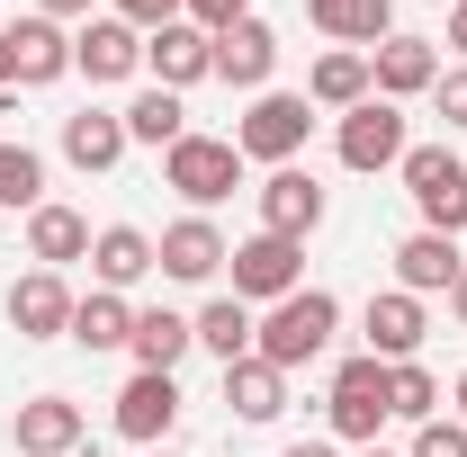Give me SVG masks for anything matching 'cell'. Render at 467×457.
I'll use <instances>...</instances> for the list:
<instances>
[{"instance_id": "6da1fadb", "label": "cell", "mask_w": 467, "mask_h": 457, "mask_svg": "<svg viewBox=\"0 0 467 457\" xmlns=\"http://www.w3.org/2000/svg\"><path fill=\"white\" fill-rule=\"evenodd\" d=\"M333 332H342V296H333V287H296V296H279V305L261 314L252 350H261L279 377H296L306 359H324V350H333Z\"/></svg>"}, {"instance_id": "5b68a950", "label": "cell", "mask_w": 467, "mask_h": 457, "mask_svg": "<svg viewBox=\"0 0 467 457\" xmlns=\"http://www.w3.org/2000/svg\"><path fill=\"white\" fill-rule=\"evenodd\" d=\"M225 269H234V296H243V305H279V296L306 287V242H288V233H252V242L225 251Z\"/></svg>"}, {"instance_id": "ba28073f", "label": "cell", "mask_w": 467, "mask_h": 457, "mask_svg": "<svg viewBox=\"0 0 467 457\" xmlns=\"http://www.w3.org/2000/svg\"><path fill=\"white\" fill-rule=\"evenodd\" d=\"M72 287H63V269H27V279L9 287V332L18 341H72Z\"/></svg>"}, {"instance_id": "ee69618b", "label": "cell", "mask_w": 467, "mask_h": 457, "mask_svg": "<svg viewBox=\"0 0 467 457\" xmlns=\"http://www.w3.org/2000/svg\"><path fill=\"white\" fill-rule=\"evenodd\" d=\"M441 9H450V0H441Z\"/></svg>"}, {"instance_id": "9a60e30c", "label": "cell", "mask_w": 467, "mask_h": 457, "mask_svg": "<svg viewBox=\"0 0 467 457\" xmlns=\"http://www.w3.org/2000/svg\"><path fill=\"white\" fill-rule=\"evenodd\" d=\"M441 81V46L431 36H387V46H368V90L378 99H422Z\"/></svg>"}, {"instance_id": "5bb4252c", "label": "cell", "mask_w": 467, "mask_h": 457, "mask_svg": "<svg viewBox=\"0 0 467 457\" xmlns=\"http://www.w3.org/2000/svg\"><path fill=\"white\" fill-rule=\"evenodd\" d=\"M270 72H279V27L252 9V18H234L225 36H216V81H234V90H270Z\"/></svg>"}, {"instance_id": "836d02e7", "label": "cell", "mask_w": 467, "mask_h": 457, "mask_svg": "<svg viewBox=\"0 0 467 457\" xmlns=\"http://www.w3.org/2000/svg\"><path fill=\"white\" fill-rule=\"evenodd\" d=\"M109 18H126V27L153 36V27H171V18H180V0H109Z\"/></svg>"}, {"instance_id": "83f0119b", "label": "cell", "mask_w": 467, "mask_h": 457, "mask_svg": "<svg viewBox=\"0 0 467 457\" xmlns=\"http://www.w3.org/2000/svg\"><path fill=\"white\" fill-rule=\"evenodd\" d=\"M126 117V144H153V153H171L180 135H189V108H180V90H144L135 108H117Z\"/></svg>"}, {"instance_id": "d6a6232c", "label": "cell", "mask_w": 467, "mask_h": 457, "mask_svg": "<svg viewBox=\"0 0 467 457\" xmlns=\"http://www.w3.org/2000/svg\"><path fill=\"white\" fill-rule=\"evenodd\" d=\"M180 18H189V27H207V36H225L234 18H252V0H180Z\"/></svg>"}, {"instance_id": "3957f363", "label": "cell", "mask_w": 467, "mask_h": 457, "mask_svg": "<svg viewBox=\"0 0 467 457\" xmlns=\"http://www.w3.org/2000/svg\"><path fill=\"white\" fill-rule=\"evenodd\" d=\"M324 421H333V440H350V449H378V431L396 421L387 412V359H342L333 368V386H324Z\"/></svg>"}, {"instance_id": "8d00e7d4", "label": "cell", "mask_w": 467, "mask_h": 457, "mask_svg": "<svg viewBox=\"0 0 467 457\" xmlns=\"http://www.w3.org/2000/svg\"><path fill=\"white\" fill-rule=\"evenodd\" d=\"M450 46L467 55V0H450Z\"/></svg>"}, {"instance_id": "7a4b0ae2", "label": "cell", "mask_w": 467, "mask_h": 457, "mask_svg": "<svg viewBox=\"0 0 467 457\" xmlns=\"http://www.w3.org/2000/svg\"><path fill=\"white\" fill-rule=\"evenodd\" d=\"M306 135H315V99H306V90H261V99L243 108V126H234V153L288 171L296 153H306Z\"/></svg>"}, {"instance_id": "603a6c76", "label": "cell", "mask_w": 467, "mask_h": 457, "mask_svg": "<svg viewBox=\"0 0 467 457\" xmlns=\"http://www.w3.org/2000/svg\"><path fill=\"white\" fill-rule=\"evenodd\" d=\"M63 162H72V171H117V162H126V117L117 108L63 117Z\"/></svg>"}, {"instance_id": "7402d4cb", "label": "cell", "mask_w": 467, "mask_h": 457, "mask_svg": "<svg viewBox=\"0 0 467 457\" xmlns=\"http://www.w3.org/2000/svg\"><path fill=\"white\" fill-rule=\"evenodd\" d=\"M135 368H153V377H180V359H189V350H198V323H189V314H171V305H144V314H135Z\"/></svg>"}, {"instance_id": "4dcf8cb0", "label": "cell", "mask_w": 467, "mask_h": 457, "mask_svg": "<svg viewBox=\"0 0 467 457\" xmlns=\"http://www.w3.org/2000/svg\"><path fill=\"white\" fill-rule=\"evenodd\" d=\"M0 207H46V162H36V144H18V135H0Z\"/></svg>"}, {"instance_id": "1f68e13d", "label": "cell", "mask_w": 467, "mask_h": 457, "mask_svg": "<svg viewBox=\"0 0 467 457\" xmlns=\"http://www.w3.org/2000/svg\"><path fill=\"white\" fill-rule=\"evenodd\" d=\"M405 457H467V421H459V412H431V421L413 431Z\"/></svg>"}, {"instance_id": "f546056e", "label": "cell", "mask_w": 467, "mask_h": 457, "mask_svg": "<svg viewBox=\"0 0 467 457\" xmlns=\"http://www.w3.org/2000/svg\"><path fill=\"white\" fill-rule=\"evenodd\" d=\"M387 412H396V421H413V431H422V421L441 412V377H431L422 359H396V368H387Z\"/></svg>"}, {"instance_id": "2e32d148", "label": "cell", "mask_w": 467, "mask_h": 457, "mask_svg": "<svg viewBox=\"0 0 467 457\" xmlns=\"http://www.w3.org/2000/svg\"><path fill=\"white\" fill-rule=\"evenodd\" d=\"M252 198H261V233H288V242H306V233L324 225V188H315V171H296V162H288V171H270Z\"/></svg>"}, {"instance_id": "9c48e42d", "label": "cell", "mask_w": 467, "mask_h": 457, "mask_svg": "<svg viewBox=\"0 0 467 457\" xmlns=\"http://www.w3.org/2000/svg\"><path fill=\"white\" fill-rule=\"evenodd\" d=\"M9 440H18V457H72L81 440H90V412H81L72 395H27L18 421H9Z\"/></svg>"}, {"instance_id": "d6986e66", "label": "cell", "mask_w": 467, "mask_h": 457, "mask_svg": "<svg viewBox=\"0 0 467 457\" xmlns=\"http://www.w3.org/2000/svg\"><path fill=\"white\" fill-rule=\"evenodd\" d=\"M306 18H315V36H333L350 55H368V46L396 36V0H306Z\"/></svg>"}, {"instance_id": "74e56055", "label": "cell", "mask_w": 467, "mask_h": 457, "mask_svg": "<svg viewBox=\"0 0 467 457\" xmlns=\"http://www.w3.org/2000/svg\"><path fill=\"white\" fill-rule=\"evenodd\" d=\"M279 457H342L333 440H296V449H279Z\"/></svg>"}, {"instance_id": "d4e9b609", "label": "cell", "mask_w": 467, "mask_h": 457, "mask_svg": "<svg viewBox=\"0 0 467 457\" xmlns=\"http://www.w3.org/2000/svg\"><path fill=\"white\" fill-rule=\"evenodd\" d=\"M27 251H36V269H63V260H90V216L81 207H36L27 216Z\"/></svg>"}, {"instance_id": "277c9868", "label": "cell", "mask_w": 467, "mask_h": 457, "mask_svg": "<svg viewBox=\"0 0 467 457\" xmlns=\"http://www.w3.org/2000/svg\"><path fill=\"white\" fill-rule=\"evenodd\" d=\"M396 171H405V198L422 207V233H450V242H459V225H467V162L450 144H413Z\"/></svg>"}, {"instance_id": "ac0fdd59", "label": "cell", "mask_w": 467, "mask_h": 457, "mask_svg": "<svg viewBox=\"0 0 467 457\" xmlns=\"http://www.w3.org/2000/svg\"><path fill=\"white\" fill-rule=\"evenodd\" d=\"M359 332H368V359H413L422 350V332H431V314H422V296H405V287H387V296H368V314H359Z\"/></svg>"}, {"instance_id": "f1b7e54d", "label": "cell", "mask_w": 467, "mask_h": 457, "mask_svg": "<svg viewBox=\"0 0 467 457\" xmlns=\"http://www.w3.org/2000/svg\"><path fill=\"white\" fill-rule=\"evenodd\" d=\"M252 332H261V314L243 305V296H216L207 314H198V350H216V359H252Z\"/></svg>"}, {"instance_id": "4316f807", "label": "cell", "mask_w": 467, "mask_h": 457, "mask_svg": "<svg viewBox=\"0 0 467 457\" xmlns=\"http://www.w3.org/2000/svg\"><path fill=\"white\" fill-rule=\"evenodd\" d=\"M306 99H315V108H359V99H368V55H350V46H333V55L315 63V72H306Z\"/></svg>"}, {"instance_id": "4fadbf2b", "label": "cell", "mask_w": 467, "mask_h": 457, "mask_svg": "<svg viewBox=\"0 0 467 457\" xmlns=\"http://www.w3.org/2000/svg\"><path fill=\"white\" fill-rule=\"evenodd\" d=\"M225 233L207 225V216H180V225H162V242H153V269L162 279H180V287H207L216 269H225Z\"/></svg>"}, {"instance_id": "30bf717a", "label": "cell", "mask_w": 467, "mask_h": 457, "mask_svg": "<svg viewBox=\"0 0 467 457\" xmlns=\"http://www.w3.org/2000/svg\"><path fill=\"white\" fill-rule=\"evenodd\" d=\"M180 421V377H153V368H135L126 386H117V431L135 440V449H162Z\"/></svg>"}, {"instance_id": "e0dca14e", "label": "cell", "mask_w": 467, "mask_h": 457, "mask_svg": "<svg viewBox=\"0 0 467 457\" xmlns=\"http://www.w3.org/2000/svg\"><path fill=\"white\" fill-rule=\"evenodd\" d=\"M72 72V36H63L55 18H18L9 27V90H46Z\"/></svg>"}, {"instance_id": "8fae6325", "label": "cell", "mask_w": 467, "mask_h": 457, "mask_svg": "<svg viewBox=\"0 0 467 457\" xmlns=\"http://www.w3.org/2000/svg\"><path fill=\"white\" fill-rule=\"evenodd\" d=\"M72 72H90V81H135L144 72V27H126V18H81V36H72Z\"/></svg>"}, {"instance_id": "7c38bea8", "label": "cell", "mask_w": 467, "mask_h": 457, "mask_svg": "<svg viewBox=\"0 0 467 457\" xmlns=\"http://www.w3.org/2000/svg\"><path fill=\"white\" fill-rule=\"evenodd\" d=\"M144 72H153V90H189V81H207V72H216V36H207V27H189V18H171V27H153V36H144Z\"/></svg>"}, {"instance_id": "b9f144b4", "label": "cell", "mask_w": 467, "mask_h": 457, "mask_svg": "<svg viewBox=\"0 0 467 457\" xmlns=\"http://www.w3.org/2000/svg\"><path fill=\"white\" fill-rule=\"evenodd\" d=\"M359 457H405V449H359Z\"/></svg>"}, {"instance_id": "cb8c5ba5", "label": "cell", "mask_w": 467, "mask_h": 457, "mask_svg": "<svg viewBox=\"0 0 467 457\" xmlns=\"http://www.w3.org/2000/svg\"><path fill=\"white\" fill-rule=\"evenodd\" d=\"M225 403H234V421H279V412H288V377L252 350V359L225 368Z\"/></svg>"}, {"instance_id": "ab89813d", "label": "cell", "mask_w": 467, "mask_h": 457, "mask_svg": "<svg viewBox=\"0 0 467 457\" xmlns=\"http://www.w3.org/2000/svg\"><path fill=\"white\" fill-rule=\"evenodd\" d=\"M0 90H9V27H0Z\"/></svg>"}, {"instance_id": "d590c367", "label": "cell", "mask_w": 467, "mask_h": 457, "mask_svg": "<svg viewBox=\"0 0 467 457\" xmlns=\"http://www.w3.org/2000/svg\"><path fill=\"white\" fill-rule=\"evenodd\" d=\"M36 18H55V27L63 18H90V0H36Z\"/></svg>"}, {"instance_id": "60d3db41", "label": "cell", "mask_w": 467, "mask_h": 457, "mask_svg": "<svg viewBox=\"0 0 467 457\" xmlns=\"http://www.w3.org/2000/svg\"><path fill=\"white\" fill-rule=\"evenodd\" d=\"M450 395H459V421H467V377H459V386H450Z\"/></svg>"}, {"instance_id": "7bdbcfd3", "label": "cell", "mask_w": 467, "mask_h": 457, "mask_svg": "<svg viewBox=\"0 0 467 457\" xmlns=\"http://www.w3.org/2000/svg\"><path fill=\"white\" fill-rule=\"evenodd\" d=\"M144 457H180V449H144Z\"/></svg>"}, {"instance_id": "ffe728a7", "label": "cell", "mask_w": 467, "mask_h": 457, "mask_svg": "<svg viewBox=\"0 0 467 457\" xmlns=\"http://www.w3.org/2000/svg\"><path fill=\"white\" fill-rule=\"evenodd\" d=\"M459 242H450V233H405V242H396V287H405V296H450V287H459Z\"/></svg>"}, {"instance_id": "f35d334b", "label": "cell", "mask_w": 467, "mask_h": 457, "mask_svg": "<svg viewBox=\"0 0 467 457\" xmlns=\"http://www.w3.org/2000/svg\"><path fill=\"white\" fill-rule=\"evenodd\" d=\"M450 314H459V323H467V269H459V287H450Z\"/></svg>"}, {"instance_id": "52a82bcc", "label": "cell", "mask_w": 467, "mask_h": 457, "mask_svg": "<svg viewBox=\"0 0 467 457\" xmlns=\"http://www.w3.org/2000/svg\"><path fill=\"white\" fill-rule=\"evenodd\" d=\"M333 153H342V171H396L413 153V135H405V108L396 99H359V108L342 117V135H333Z\"/></svg>"}, {"instance_id": "e575fe53", "label": "cell", "mask_w": 467, "mask_h": 457, "mask_svg": "<svg viewBox=\"0 0 467 457\" xmlns=\"http://www.w3.org/2000/svg\"><path fill=\"white\" fill-rule=\"evenodd\" d=\"M431 108H441V117H450V126L467 135V63H459V72H441V81H431Z\"/></svg>"}, {"instance_id": "8992f818", "label": "cell", "mask_w": 467, "mask_h": 457, "mask_svg": "<svg viewBox=\"0 0 467 457\" xmlns=\"http://www.w3.org/2000/svg\"><path fill=\"white\" fill-rule=\"evenodd\" d=\"M162 179H171L189 207H216L243 188V153H234V135H180L171 153H162Z\"/></svg>"}, {"instance_id": "484cf974", "label": "cell", "mask_w": 467, "mask_h": 457, "mask_svg": "<svg viewBox=\"0 0 467 457\" xmlns=\"http://www.w3.org/2000/svg\"><path fill=\"white\" fill-rule=\"evenodd\" d=\"M72 341H81V350H126V341H135V305L109 296V287H90V296L72 305Z\"/></svg>"}, {"instance_id": "44dd1931", "label": "cell", "mask_w": 467, "mask_h": 457, "mask_svg": "<svg viewBox=\"0 0 467 457\" xmlns=\"http://www.w3.org/2000/svg\"><path fill=\"white\" fill-rule=\"evenodd\" d=\"M90 279L109 287V296H126L135 279H153V233L144 225H99L90 233Z\"/></svg>"}]
</instances>
